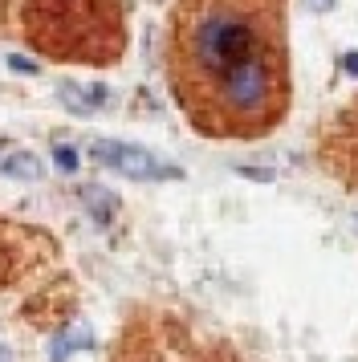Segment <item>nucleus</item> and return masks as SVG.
I'll use <instances>...</instances> for the list:
<instances>
[{
    "instance_id": "8",
    "label": "nucleus",
    "mask_w": 358,
    "mask_h": 362,
    "mask_svg": "<svg viewBox=\"0 0 358 362\" xmlns=\"http://www.w3.org/2000/svg\"><path fill=\"white\" fill-rule=\"evenodd\" d=\"M309 13H325V8H334V0H306Z\"/></svg>"
},
{
    "instance_id": "4",
    "label": "nucleus",
    "mask_w": 358,
    "mask_h": 362,
    "mask_svg": "<svg viewBox=\"0 0 358 362\" xmlns=\"http://www.w3.org/2000/svg\"><path fill=\"white\" fill-rule=\"evenodd\" d=\"M41 171L45 167L33 151H13V155L0 159V175H8V180H41Z\"/></svg>"
},
{
    "instance_id": "9",
    "label": "nucleus",
    "mask_w": 358,
    "mask_h": 362,
    "mask_svg": "<svg viewBox=\"0 0 358 362\" xmlns=\"http://www.w3.org/2000/svg\"><path fill=\"white\" fill-rule=\"evenodd\" d=\"M346 69H354V74H358V53H350V57H346Z\"/></svg>"
},
{
    "instance_id": "5",
    "label": "nucleus",
    "mask_w": 358,
    "mask_h": 362,
    "mask_svg": "<svg viewBox=\"0 0 358 362\" xmlns=\"http://www.w3.org/2000/svg\"><path fill=\"white\" fill-rule=\"evenodd\" d=\"M86 204L94 208V216L102 220V224L110 220V212H114V199L106 196V192H98V187H86Z\"/></svg>"
},
{
    "instance_id": "6",
    "label": "nucleus",
    "mask_w": 358,
    "mask_h": 362,
    "mask_svg": "<svg viewBox=\"0 0 358 362\" xmlns=\"http://www.w3.org/2000/svg\"><path fill=\"white\" fill-rule=\"evenodd\" d=\"M53 159H57L62 171H78V151L69 147V143H57V147H53Z\"/></svg>"
},
{
    "instance_id": "2",
    "label": "nucleus",
    "mask_w": 358,
    "mask_h": 362,
    "mask_svg": "<svg viewBox=\"0 0 358 362\" xmlns=\"http://www.w3.org/2000/svg\"><path fill=\"white\" fill-rule=\"evenodd\" d=\"M90 159L118 171V175H127V180H143V183L179 180V167L163 163L159 155H151L139 143H122V139H94L90 143Z\"/></svg>"
},
{
    "instance_id": "1",
    "label": "nucleus",
    "mask_w": 358,
    "mask_h": 362,
    "mask_svg": "<svg viewBox=\"0 0 358 362\" xmlns=\"http://www.w3.org/2000/svg\"><path fill=\"white\" fill-rule=\"evenodd\" d=\"M285 0H183L171 21V82L208 134H265L289 106Z\"/></svg>"
},
{
    "instance_id": "7",
    "label": "nucleus",
    "mask_w": 358,
    "mask_h": 362,
    "mask_svg": "<svg viewBox=\"0 0 358 362\" xmlns=\"http://www.w3.org/2000/svg\"><path fill=\"white\" fill-rule=\"evenodd\" d=\"M8 66L21 69V74H37V66H33V62H25V57H8Z\"/></svg>"
},
{
    "instance_id": "3",
    "label": "nucleus",
    "mask_w": 358,
    "mask_h": 362,
    "mask_svg": "<svg viewBox=\"0 0 358 362\" xmlns=\"http://www.w3.org/2000/svg\"><path fill=\"white\" fill-rule=\"evenodd\" d=\"M57 94H62L65 110H74V115H94L106 106V86H74V82H62L57 86Z\"/></svg>"
},
{
    "instance_id": "10",
    "label": "nucleus",
    "mask_w": 358,
    "mask_h": 362,
    "mask_svg": "<svg viewBox=\"0 0 358 362\" xmlns=\"http://www.w3.org/2000/svg\"><path fill=\"white\" fill-rule=\"evenodd\" d=\"M354 224H358V216H354Z\"/></svg>"
}]
</instances>
